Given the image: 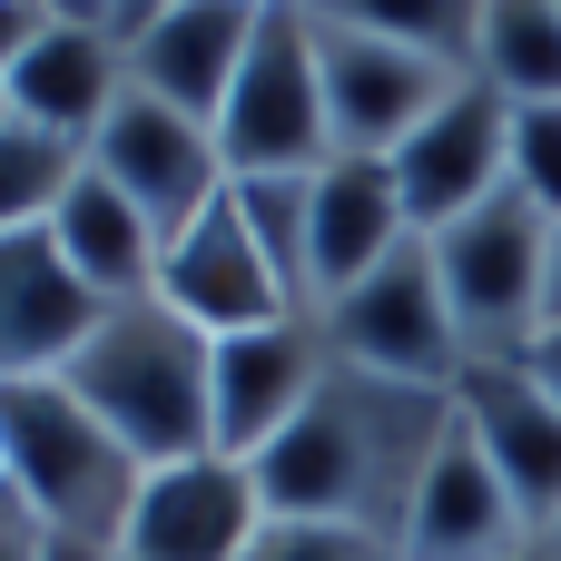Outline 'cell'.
Wrapping results in <instances>:
<instances>
[{
  "label": "cell",
  "mask_w": 561,
  "mask_h": 561,
  "mask_svg": "<svg viewBox=\"0 0 561 561\" xmlns=\"http://www.w3.org/2000/svg\"><path fill=\"white\" fill-rule=\"evenodd\" d=\"M552 325H561V227H552Z\"/></svg>",
  "instance_id": "cell-33"
},
{
  "label": "cell",
  "mask_w": 561,
  "mask_h": 561,
  "mask_svg": "<svg viewBox=\"0 0 561 561\" xmlns=\"http://www.w3.org/2000/svg\"><path fill=\"white\" fill-rule=\"evenodd\" d=\"M0 493H10V463H0Z\"/></svg>",
  "instance_id": "cell-35"
},
{
  "label": "cell",
  "mask_w": 561,
  "mask_h": 561,
  "mask_svg": "<svg viewBox=\"0 0 561 561\" xmlns=\"http://www.w3.org/2000/svg\"><path fill=\"white\" fill-rule=\"evenodd\" d=\"M99 316H108V306L69 276V256L49 247V227L0 237V385H39V375H59V365L89 345Z\"/></svg>",
  "instance_id": "cell-16"
},
{
  "label": "cell",
  "mask_w": 561,
  "mask_h": 561,
  "mask_svg": "<svg viewBox=\"0 0 561 561\" xmlns=\"http://www.w3.org/2000/svg\"><path fill=\"white\" fill-rule=\"evenodd\" d=\"M454 424L483 444V463L503 473V493L523 503V523L542 533L561 513V404L533 385V365H463L454 385Z\"/></svg>",
  "instance_id": "cell-15"
},
{
  "label": "cell",
  "mask_w": 561,
  "mask_h": 561,
  "mask_svg": "<svg viewBox=\"0 0 561 561\" xmlns=\"http://www.w3.org/2000/svg\"><path fill=\"white\" fill-rule=\"evenodd\" d=\"M316 30H365V39H404L424 59H454L473 79V10L483 0H296Z\"/></svg>",
  "instance_id": "cell-22"
},
{
  "label": "cell",
  "mask_w": 561,
  "mask_h": 561,
  "mask_svg": "<svg viewBox=\"0 0 561 561\" xmlns=\"http://www.w3.org/2000/svg\"><path fill=\"white\" fill-rule=\"evenodd\" d=\"M523 365H533V385L561 404V325H542V335H533V355H523Z\"/></svg>",
  "instance_id": "cell-28"
},
{
  "label": "cell",
  "mask_w": 561,
  "mask_h": 561,
  "mask_svg": "<svg viewBox=\"0 0 561 561\" xmlns=\"http://www.w3.org/2000/svg\"><path fill=\"white\" fill-rule=\"evenodd\" d=\"M444 424H454V394H414V385L335 365L316 385V404L256 454V493L286 523H345V533H375L394 552L404 493H414Z\"/></svg>",
  "instance_id": "cell-1"
},
{
  "label": "cell",
  "mask_w": 561,
  "mask_h": 561,
  "mask_svg": "<svg viewBox=\"0 0 561 561\" xmlns=\"http://www.w3.org/2000/svg\"><path fill=\"white\" fill-rule=\"evenodd\" d=\"M434 247V276H444V306H454V335L473 365H513L533 355V335L552 325V217L533 197H493L473 217H454Z\"/></svg>",
  "instance_id": "cell-4"
},
{
  "label": "cell",
  "mask_w": 561,
  "mask_h": 561,
  "mask_svg": "<svg viewBox=\"0 0 561 561\" xmlns=\"http://www.w3.org/2000/svg\"><path fill=\"white\" fill-rule=\"evenodd\" d=\"M247 561H394V552H385L375 533H345V523H286V513H276V523L256 533V552H247Z\"/></svg>",
  "instance_id": "cell-25"
},
{
  "label": "cell",
  "mask_w": 561,
  "mask_h": 561,
  "mask_svg": "<svg viewBox=\"0 0 561 561\" xmlns=\"http://www.w3.org/2000/svg\"><path fill=\"white\" fill-rule=\"evenodd\" d=\"M217 158H227V178H306V168L335 158L325 79H316V30H306L296 0H276L256 20V49H247L227 108H217Z\"/></svg>",
  "instance_id": "cell-6"
},
{
  "label": "cell",
  "mask_w": 561,
  "mask_h": 561,
  "mask_svg": "<svg viewBox=\"0 0 561 561\" xmlns=\"http://www.w3.org/2000/svg\"><path fill=\"white\" fill-rule=\"evenodd\" d=\"M49 247L69 256V276H79L99 306H138V296H158V227H148L89 158H79L59 217H49Z\"/></svg>",
  "instance_id": "cell-19"
},
{
  "label": "cell",
  "mask_w": 561,
  "mask_h": 561,
  "mask_svg": "<svg viewBox=\"0 0 561 561\" xmlns=\"http://www.w3.org/2000/svg\"><path fill=\"white\" fill-rule=\"evenodd\" d=\"M394 247H414L394 168L385 158H325L316 168V316H325V296H345L355 276H375Z\"/></svg>",
  "instance_id": "cell-18"
},
{
  "label": "cell",
  "mask_w": 561,
  "mask_h": 561,
  "mask_svg": "<svg viewBox=\"0 0 561 561\" xmlns=\"http://www.w3.org/2000/svg\"><path fill=\"white\" fill-rule=\"evenodd\" d=\"M39 39H49V10H39V0H0V89H10V69H20Z\"/></svg>",
  "instance_id": "cell-26"
},
{
  "label": "cell",
  "mask_w": 561,
  "mask_h": 561,
  "mask_svg": "<svg viewBox=\"0 0 561 561\" xmlns=\"http://www.w3.org/2000/svg\"><path fill=\"white\" fill-rule=\"evenodd\" d=\"M266 523L276 513L256 493V463L187 454V463H158L138 483V513L118 533V561H247Z\"/></svg>",
  "instance_id": "cell-9"
},
{
  "label": "cell",
  "mask_w": 561,
  "mask_h": 561,
  "mask_svg": "<svg viewBox=\"0 0 561 561\" xmlns=\"http://www.w3.org/2000/svg\"><path fill=\"white\" fill-rule=\"evenodd\" d=\"M69 178H79V148L69 138H39V128H0V237H30V227H49L59 217V197H69Z\"/></svg>",
  "instance_id": "cell-23"
},
{
  "label": "cell",
  "mask_w": 561,
  "mask_h": 561,
  "mask_svg": "<svg viewBox=\"0 0 561 561\" xmlns=\"http://www.w3.org/2000/svg\"><path fill=\"white\" fill-rule=\"evenodd\" d=\"M89 168L158 227V247L207 207V197H227V158H217V128H197V118H178V108H158V99H118L108 108V128L89 138Z\"/></svg>",
  "instance_id": "cell-10"
},
{
  "label": "cell",
  "mask_w": 561,
  "mask_h": 561,
  "mask_svg": "<svg viewBox=\"0 0 561 561\" xmlns=\"http://www.w3.org/2000/svg\"><path fill=\"white\" fill-rule=\"evenodd\" d=\"M533 542L523 503L503 493V473L483 463V444L463 424L434 434L414 493H404V523H394V561H513Z\"/></svg>",
  "instance_id": "cell-11"
},
{
  "label": "cell",
  "mask_w": 561,
  "mask_h": 561,
  "mask_svg": "<svg viewBox=\"0 0 561 561\" xmlns=\"http://www.w3.org/2000/svg\"><path fill=\"white\" fill-rule=\"evenodd\" d=\"M316 79H325V138H335V158H394L463 89L454 59H424V49L365 39V30H316Z\"/></svg>",
  "instance_id": "cell-7"
},
{
  "label": "cell",
  "mask_w": 561,
  "mask_h": 561,
  "mask_svg": "<svg viewBox=\"0 0 561 561\" xmlns=\"http://www.w3.org/2000/svg\"><path fill=\"white\" fill-rule=\"evenodd\" d=\"M533 552H542V561H561V513L542 523V533H533Z\"/></svg>",
  "instance_id": "cell-32"
},
{
  "label": "cell",
  "mask_w": 561,
  "mask_h": 561,
  "mask_svg": "<svg viewBox=\"0 0 561 561\" xmlns=\"http://www.w3.org/2000/svg\"><path fill=\"white\" fill-rule=\"evenodd\" d=\"M49 20H69V30H118V0H39Z\"/></svg>",
  "instance_id": "cell-29"
},
{
  "label": "cell",
  "mask_w": 561,
  "mask_h": 561,
  "mask_svg": "<svg viewBox=\"0 0 561 561\" xmlns=\"http://www.w3.org/2000/svg\"><path fill=\"white\" fill-rule=\"evenodd\" d=\"M158 10H178V0H118V39H128L138 20H158Z\"/></svg>",
  "instance_id": "cell-31"
},
{
  "label": "cell",
  "mask_w": 561,
  "mask_h": 561,
  "mask_svg": "<svg viewBox=\"0 0 561 561\" xmlns=\"http://www.w3.org/2000/svg\"><path fill=\"white\" fill-rule=\"evenodd\" d=\"M237 217L286 296V316L316 325V168L306 178H237Z\"/></svg>",
  "instance_id": "cell-21"
},
{
  "label": "cell",
  "mask_w": 561,
  "mask_h": 561,
  "mask_svg": "<svg viewBox=\"0 0 561 561\" xmlns=\"http://www.w3.org/2000/svg\"><path fill=\"white\" fill-rule=\"evenodd\" d=\"M385 168H394V197H404L414 237H444L454 217H473V207H493L513 187V99H493L483 79H463Z\"/></svg>",
  "instance_id": "cell-8"
},
{
  "label": "cell",
  "mask_w": 561,
  "mask_h": 561,
  "mask_svg": "<svg viewBox=\"0 0 561 561\" xmlns=\"http://www.w3.org/2000/svg\"><path fill=\"white\" fill-rule=\"evenodd\" d=\"M0 561H49V523L20 493H0Z\"/></svg>",
  "instance_id": "cell-27"
},
{
  "label": "cell",
  "mask_w": 561,
  "mask_h": 561,
  "mask_svg": "<svg viewBox=\"0 0 561 561\" xmlns=\"http://www.w3.org/2000/svg\"><path fill=\"white\" fill-rule=\"evenodd\" d=\"M256 10H276V0H256Z\"/></svg>",
  "instance_id": "cell-36"
},
{
  "label": "cell",
  "mask_w": 561,
  "mask_h": 561,
  "mask_svg": "<svg viewBox=\"0 0 561 561\" xmlns=\"http://www.w3.org/2000/svg\"><path fill=\"white\" fill-rule=\"evenodd\" d=\"M325 375H335V355H325V335L306 316H276L256 335H217V454L256 463L316 404Z\"/></svg>",
  "instance_id": "cell-14"
},
{
  "label": "cell",
  "mask_w": 561,
  "mask_h": 561,
  "mask_svg": "<svg viewBox=\"0 0 561 561\" xmlns=\"http://www.w3.org/2000/svg\"><path fill=\"white\" fill-rule=\"evenodd\" d=\"M59 385L158 473L187 454H217V335H197L178 306L138 296L89 325V345L59 365Z\"/></svg>",
  "instance_id": "cell-2"
},
{
  "label": "cell",
  "mask_w": 561,
  "mask_h": 561,
  "mask_svg": "<svg viewBox=\"0 0 561 561\" xmlns=\"http://www.w3.org/2000/svg\"><path fill=\"white\" fill-rule=\"evenodd\" d=\"M0 128H10V99H0Z\"/></svg>",
  "instance_id": "cell-34"
},
{
  "label": "cell",
  "mask_w": 561,
  "mask_h": 561,
  "mask_svg": "<svg viewBox=\"0 0 561 561\" xmlns=\"http://www.w3.org/2000/svg\"><path fill=\"white\" fill-rule=\"evenodd\" d=\"M325 355L355 365V375H385V385H414V394H454L463 385V335H454V306H444V276H434V247H394L375 276H355L345 296H325L316 316Z\"/></svg>",
  "instance_id": "cell-5"
},
{
  "label": "cell",
  "mask_w": 561,
  "mask_h": 561,
  "mask_svg": "<svg viewBox=\"0 0 561 561\" xmlns=\"http://www.w3.org/2000/svg\"><path fill=\"white\" fill-rule=\"evenodd\" d=\"M49 561H118V552H108V542H59V533H49Z\"/></svg>",
  "instance_id": "cell-30"
},
{
  "label": "cell",
  "mask_w": 561,
  "mask_h": 561,
  "mask_svg": "<svg viewBox=\"0 0 561 561\" xmlns=\"http://www.w3.org/2000/svg\"><path fill=\"white\" fill-rule=\"evenodd\" d=\"M513 197H533L561 227V99L552 108H513Z\"/></svg>",
  "instance_id": "cell-24"
},
{
  "label": "cell",
  "mask_w": 561,
  "mask_h": 561,
  "mask_svg": "<svg viewBox=\"0 0 561 561\" xmlns=\"http://www.w3.org/2000/svg\"><path fill=\"white\" fill-rule=\"evenodd\" d=\"M256 20H266L256 0H178L158 20H138L128 30V89L178 108V118H197V128H217L247 49H256Z\"/></svg>",
  "instance_id": "cell-13"
},
{
  "label": "cell",
  "mask_w": 561,
  "mask_h": 561,
  "mask_svg": "<svg viewBox=\"0 0 561 561\" xmlns=\"http://www.w3.org/2000/svg\"><path fill=\"white\" fill-rule=\"evenodd\" d=\"M473 79L513 108L561 99V0H483L473 10Z\"/></svg>",
  "instance_id": "cell-20"
},
{
  "label": "cell",
  "mask_w": 561,
  "mask_h": 561,
  "mask_svg": "<svg viewBox=\"0 0 561 561\" xmlns=\"http://www.w3.org/2000/svg\"><path fill=\"white\" fill-rule=\"evenodd\" d=\"M0 463H10V493H20L59 542H108V552H118V533H128V513H138V483H148V463H138L59 375L0 385Z\"/></svg>",
  "instance_id": "cell-3"
},
{
  "label": "cell",
  "mask_w": 561,
  "mask_h": 561,
  "mask_svg": "<svg viewBox=\"0 0 561 561\" xmlns=\"http://www.w3.org/2000/svg\"><path fill=\"white\" fill-rule=\"evenodd\" d=\"M10 118L20 128H39V138H69L79 158H89V138L108 128V108L128 99V39L118 30H69V20H49V39L10 69Z\"/></svg>",
  "instance_id": "cell-17"
},
{
  "label": "cell",
  "mask_w": 561,
  "mask_h": 561,
  "mask_svg": "<svg viewBox=\"0 0 561 561\" xmlns=\"http://www.w3.org/2000/svg\"><path fill=\"white\" fill-rule=\"evenodd\" d=\"M158 306H178L197 335H256V325L286 316V296H276V276H266L247 217H237V178H227V197H207V207L158 247Z\"/></svg>",
  "instance_id": "cell-12"
}]
</instances>
